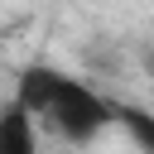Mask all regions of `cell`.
Wrapping results in <instances>:
<instances>
[{
	"label": "cell",
	"instance_id": "6da1fadb",
	"mask_svg": "<svg viewBox=\"0 0 154 154\" xmlns=\"http://www.w3.org/2000/svg\"><path fill=\"white\" fill-rule=\"evenodd\" d=\"M14 96L38 120V130L63 144H91L116 125V101H106L87 77L63 72L53 63H29L14 82Z\"/></svg>",
	"mask_w": 154,
	"mask_h": 154
},
{
	"label": "cell",
	"instance_id": "7a4b0ae2",
	"mask_svg": "<svg viewBox=\"0 0 154 154\" xmlns=\"http://www.w3.org/2000/svg\"><path fill=\"white\" fill-rule=\"evenodd\" d=\"M38 149V120L24 111V101L14 96L0 111V154H34Z\"/></svg>",
	"mask_w": 154,
	"mask_h": 154
},
{
	"label": "cell",
	"instance_id": "3957f363",
	"mask_svg": "<svg viewBox=\"0 0 154 154\" xmlns=\"http://www.w3.org/2000/svg\"><path fill=\"white\" fill-rule=\"evenodd\" d=\"M116 125L130 135V144H140V149H154V116H149V111L116 101Z\"/></svg>",
	"mask_w": 154,
	"mask_h": 154
},
{
	"label": "cell",
	"instance_id": "277c9868",
	"mask_svg": "<svg viewBox=\"0 0 154 154\" xmlns=\"http://www.w3.org/2000/svg\"><path fill=\"white\" fill-rule=\"evenodd\" d=\"M140 67H144V77L154 82V43H144V48H140Z\"/></svg>",
	"mask_w": 154,
	"mask_h": 154
}]
</instances>
